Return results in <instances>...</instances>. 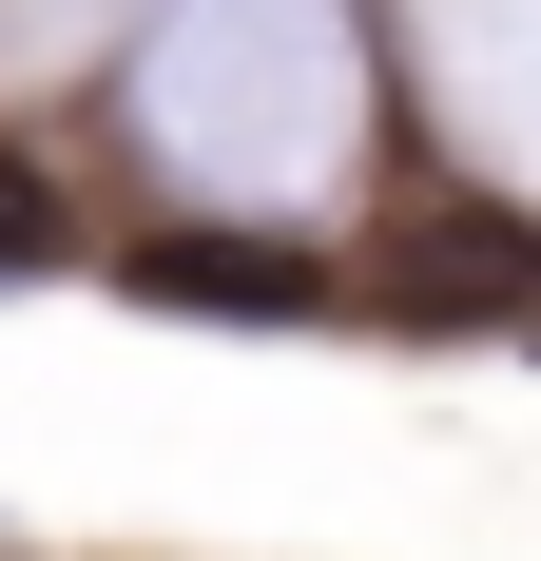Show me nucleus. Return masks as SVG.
I'll use <instances>...</instances> for the list:
<instances>
[{
  "mask_svg": "<svg viewBox=\"0 0 541 561\" xmlns=\"http://www.w3.org/2000/svg\"><path fill=\"white\" fill-rule=\"evenodd\" d=\"M58 252H78V194L39 156H0V272H58Z\"/></svg>",
  "mask_w": 541,
  "mask_h": 561,
  "instance_id": "7ed1b4c3",
  "label": "nucleus"
},
{
  "mask_svg": "<svg viewBox=\"0 0 541 561\" xmlns=\"http://www.w3.org/2000/svg\"><path fill=\"white\" fill-rule=\"evenodd\" d=\"M136 290L194 310V330H310L329 252H290V232H136Z\"/></svg>",
  "mask_w": 541,
  "mask_h": 561,
  "instance_id": "f257e3e1",
  "label": "nucleus"
},
{
  "mask_svg": "<svg viewBox=\"0 0 541 561\" xmlns=\"http://www.w3.org/2000/svg\"><path fill=\"white\" fill-rule=\"evenodd\" d=\"M387 310H445V330H503V310H522V232H503V214H426L406 252H387Z\"/></svg>",
  "mask_w": 541,
  "mask_h": 561,
  "instance_id": "f03ea898",
  "label": "nucleus"
}]
</instances>
